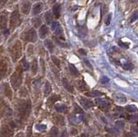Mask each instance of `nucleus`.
<instances>
[{
	"instance_id": "nucleus-1",
	"label": "nucleus",
	"mask_w": 138,
	"mask_h": 137,
	"mask_svg": "<svg viewBox=\"0 0 138 137\" xmlns=\"http://www.w3.org/2000/svg\"><path fill=\"white\" fill-rule=\"evenodd\" d=\"M30 110H31V102H30V100H22L17 106L18 116L20 120L22 121V120L27 119L30 113Z\"/></svg>"
},
{
	"instance_id": "nucleus-2",
	"label": "nucleus",
	"mask_w": 138,
	"mask_h": 137,
	"mask_svg": "<svg viewBox=\"0 0 138 137\" xmlns=\"http://www.w3.org/2000/svg\"><path fill=\"white\" fill-rule=\"evenodd\" d=\"M22 42L20 41H15L9 47V53L12 60L16 62V60H19L22 56Z\"/></svg>"
},
{
	"instance_id": "nucleus-3",
	"label": "nucleus",
	"mask_w": 138,
	"mask_h": 137,
	"mask_svg": "<svg viewBox=\"0 0 138 137\" xmlns=\"http://www.w3.org/2000/svg\"><path fill=\"white\" fill-rule=\"evenodd\" d=\"M22 71H23V67H22V64H20L17 67H16L15 72L11 75L10 77V83L12 85L14 89H17L21 86L22 82Z\"/></svg>"
},
{
	"instance_id": "nucleus-4",
	"label": "nucleus",
	"mask_w": 138,
	"mask_h": 137,
	"mask_svg": "<svg viewBox=\"0 0 138 137\" xmlns=\"http://www.w3.org/2000/svg\"><path fill=\"white\" fill-rule=\"evenodd\" d=\"M22 23V18L19 13V10L17 7H16L15 10L11 13L10 18V29L14 30L17 28L19 25Z\"/></svg>"
},
{
	"instance_id": "nucleus-5",
	"label": "nucleus",
	"mask_w": 138,
	"mask_h": 137,
	"mask_svg": "<svg viewBox=\"0 0 138 137\" xmlns=\"http://www.w3.org/2000/svg\"><path fill=\"white\" fill-rule=\"evenodd\" d=\"M14 127H15V123L13 122L3 124L0 128V137H12Z\"/></svg>"
},
{
	"instance_id": "nucleus-6",
	"label": "nucleus",
	"mask_w": 138,
	"mask_h": 137,
	"mask_svg": "<svg viewBox=\"0 0 138 137\" xmlns=\"http://www.w3.org/2000/svg\"><path fill=\"white\" fill-rule=\"evenodd\" d=\"M8 26V12L6 10H3L0 13V31L4 33L5 35H8L9 31L7 30Z\"/></svg>"
},
{
	"instance_id": "nucleus-7",
	"label": "nucleus",
	"mask_w": 138,
	"mask_h": 137,
	"mask_svg": "<svg viewBox=\"0 0 138 137\" xmlns=\"http://www.w3.org/2000/svg\"><path fill=\"white\" fill-rule=\"evenodd\" d=\"M22 38L25 41H29V42H35V41H37V34H36V31L35 29H28L27 31H25L22 33Z\"/></svg>"
},
{
	"instance_id": "nucleus-8",
	"label": "nucleus",
	"mask_w": 138,
	"mask_h": 137,
	"mask_svg": "<svg viewBox=\"0 0 138 137\" xmlns=\"http://www.w3.org/2000/svg\"><path fill=\"white\" fill-rule=\"evenodd\" d=\"M9 61L6 58H2L0 60V80L3 79L7 75L9 70Z\"/></svg>"
},
{
	"instance_id": "nucleus-9",
	"label": "nucleus",
	"mask_w": 138,
	"mask_h": 137,
	"mask_svg": "<svg viewBox=\"0 0 138 137\" xmlns=\"http://www.w3.org/2000/svg\"><path fill=\"white\" fill-rule=\"evenodd\" d=\"M0 111L4 115V116H10L12 114V111L10 109L9 105L3 100L2 97H0Z\"/></svg>"
},
{
	"instance_id": "nucleus-10",
	"label": "nucleus",
	"mask_w": 138,
	"mask_h": 137,
	"mask_svg": "<svg viewBox=\"0 0 138 137\" xmlns=\"http://www.w3.org/2000/svg\"><path fill=\"white\" fill-rule=\"evenodd\" d=\"M96 103H97L98 107L101 109V110H109L110 107H111V103L106 99H102V98H98L96 100Z\"/></svg>"
},
{
	"instance_id": "nucleus-11",
	"label": "nucleus",
	"mask_w": 138,
	"mask_h": 137,
	"mask_svg": "<svg viewBox=\"0 0 138 137\" xmlns=\"http://www.w3.org/2000/svg\"><path fill=\"white\" fill-rule=\"evenodd\" d=\"M21 11L22 14L24 15H29L30 12V10H31V4H30L29 1L28 0H23L21 3Z\"/></svg>"
},
{
	"instance_id": "nucleus-12",
	"label": "nucleus",
	"mask_w": 138,
	"mask_h": 137,
	"mask_svg": "<svg viewBox=\"0 0 138 137\" xmlns=\"http://www.w3.org/2000/svg\"><path fill=\"white\" fill-rule=\"evenodd\" d=\"M82 119H83L82 115L74 113V115H72V116H70V122H72V123H74V124H79L82 122Z\"/></svg>"
},
{
	"instance_id": "nucleus-13",
	"label": "nucleus",
	"mask_w": 138,
	"mask_h": 137,
	"mask_svg": "<svg viewBox=\"0 0 138 137\" xmlns=\"http://www.w3.org/2000/svg\"><path fill=\"white\" fill-rule=\"evenodd\" d=\"M43 4L41 3H36V4H34L33 9H32V14L34 16H36L38 14H40L43 11Z\"/></svg>"
},
{
	"instance_id": "nucleus-14",
	"label": "nucleus",
	"mask_w": 138,
	"mask_h": 137,
	"mask_svg": "<svg viewBox=\"0 0 138 137\" xmlns=\"http://www.w3.org/2000/svg\"><path fill=\"white\" fill-rule=\"evenodd\" d=\"M114 100L116 102L121 103V104H123V103H126L127 98H126V97L124 96V95H123L121 93H116L114 95Z\"/></svg>"
},
{
	"instance_id": "nucleus-15",
	"label": "nucleus",
	"mask_w": 138,
	"mask_h": 137,
	"mask_svg": "<svg viewBox=\"0 0 138 137\" xmlns=\"http://www.w3.org/2000/svg\"><path fill=\"white\" fill-rule=\"evenodd\" d=\"M49 34V28L46 25H41L39 29V35L41 38H45L47 36V35Z\"/></svg>"
},
{
	"instance_id": "nucleus-16",
	"label": "nucleus",
	"mask_w": 138,
	"mask_h": 137,
	"mask_svg": "<svg viewBox=\"0 0 138 137\" xmlns=\"http://www.w3.org/2000/svg\"><path fill=\"white\" fill-rule=\"evenodd\" d=\"M80 102L86 109H90L93 106V103H92V101H91V100H89L87 98H85V97H81Z\"/></svg>"
},
{
	"instance_id": "nucleus-17",
	"label": "nucleus",
	"mask_w": 138,
	"mask_h": 137,
	"mask_svg": "<svg viewBox=\"0 0 138 137\" xmlns=\"http://www.w3.org/2000/svg\"><path fill=\"white\" fill-rule=\"evenodd\" d=\"M61 6L60 4H55L53 7V15L56 18H59L61 16Z\"/></svg>"
},
{
	"instance_id": "nucleus-18",
	"label": "nucleus",
	"mask_w": 138,
	"mask_h": 137,
	"mask_svg": "<svg viewBox=\"0 0 138 137\" xmlns=\"http://www.w3.org/2000/svg\"><path fill=\"white\" fill-rule=\"evenodd\" d=\"M55 110L59 113H66L67 110V107L62 103H57V104L55 105Z\"/></svg>"
},
{
	"instance_id": "nucleus-19",
	"label": "nucleus",
	"mask_w": 138,
	"mask_h": 137,
	"mask_svg": "<svg viewBox=\"0 0 138 137\" xmlns=\"http://www.w3.org/2000/svg\"><path fill=\"white\" fill-rule=\"evenodd\" d=\"M60 98L61 97H60V96H58V95H53V96H51L49 99H47V105L49 106L53 105V103H55V102L58 101Z\"/></svg>"
},
{
	"instance_id": "nucleus-20",
	"label": "nucleus",
	"mask_w": 138,
	"mask_h": 137,
	"mask_svg": "<svg viewBox=\"0 0 138 137\" xmlns=\"http://www.w3.org/2000/svg\"><path fill=\"white\" fill-rule=\"evenodd\" d=\"M55 34H56V36H57L58 39H61V40H64L65 37H64V34H63V30L62 29H61V27L59 25V26L57 27V29H56L55 30Z\"/></svg>"
},
{
	"instance_id": "nucleus-21",
	"label": "nucleus",
	"mask_w": 138,
	"mask_h": 137,
	"mask_svg": "<svg viewBox=\"0 0 138 137\" xmlns=\"http://www.w3.org/2000/svg\"><path fill=\"white\" fill-rule=\"evenodd\" d=\"M62 83H63V85H64V87H65V89L67 91H69V92H74V89H73V87H72V85H70L69 84V82L67 81V79H62Z\"/></svg>"
},
{
	"instance_id": "nucleus-22",
	"label": "nucleus",
	"mask_w": 138,
	"mask_h": 137,
	"mask_svg": "<svg viewBox=\"0 0 138 137\" xmlns=\"http://www.w3.org/2000/svg\"><path fill=\"white\" fill-rule=\"evenodd\" d=\"M3 86H4V93L8 97L11 98V95H12V92H11V90H10L9 85H8V84H6V83H4V85H3Z\"/></svg>"
},
{
	"instance_id": "nucleus-23",
	"label": "nucleus",
	"mask_w": 138,
	"mask_h": 137,
	"mask_svg": "<svg viewBox=\"0 0 138 137\" xmlns=\"http://www.w3.org/2000/svg\"><path fill=\"white\" fill-rule=\"evenodd\" d=\"M86 96H89V97H99V96H102L103 93L99 91H92L90 92H86Z\"/></svg>"
},
{
	"instance_id": "nucleus-24",
	"label": "nucleus",
	"mask_w": 138,
	"mask_h": 137,
	"mask_svg": "<svg viewBox=\"0 0 138 137\" xmlns=\"http://www.w3.org/2000/svg\"><path fill=\"white\" fill-rule=\"evenodd\" d=\"M77 85H78L79 89H80V91H86L87 89H88V87H87V85H86V83L84 82V81H82V80L78 81V82H77Z\"/></svg>"
},
{
	"instance_id": "nucleus-25",
	"label": "nucleus",
	"mask_w": 138,
	"mask_h": 137,
	"mask_svg": "<svg viewBox=\"0 0 138 137\" xmlns=\"http://www.w3.org/2000/svg\"><path fill=\"white\" fill-rule=\"evenodd\" d=\"M68 67H69L70 72L72 73V75H74V76H77V75H79V71H78V69L76 68L75 66L73 65V64H69V65H68Z\"/></svg>"
},
{
	"instance_id": "nucleus-26",
	"label": "nucleus",
	"mask_w": 138,
	"mask_h": 137,
	"mask_svg": "<svg viewBox=\"0 0 138 137\" xmlns=\"http://www.w3.org/2000/svg\"><path fill=\"white\" fill-rule=\"evenodd\" d=\"M32 23L34 25V27L37 29V28L41 26V19L39 18V17H35L32 20Z\"/></svg>"
},
{
	"instance_id": "nucleus-27",
	"label": "nucleus",
	"mask_w": 138,
	"mask_h": 137,
	"mask_svg": "<svg viewBox=\"0 0 138 137\" xmlns=\"http://www.w3.org/2000/svg\"><path fill=\"white\" fill-rule=\"evenodd\" d=\"M45 20H46V23L49 24H51L53 22V16L51 15L50 11H47L45 13Z\"/></svg>"
},
{
	"instance_id": "nucleus-28",
	"label": "nucleus",
	"mask_w": 138,
	"mask_h": 137,
	"mask_svg": "<svg viewBox=\"0 0 138 137\" xmlns=\"http://www.w3.org/2000/svg\"><path fill=\"white\" fill-rule=\"evenodd\" d=\"M45 46L47 47V49H49L50 52H52L53 50V48H55V45H53V43L50 40L45 41Z\"/></svg>"
},
{
	"instance_id": "nucleus-29",
	"label": "nucleus",
	"mask_w": 138,
	"mask_h": 137,
	"mask_svg": "<svg viewBox=\"0 0 138 137\" xmlns=\"http://www.w3.org/2000/svg\"><path fill=\"white\" fill-rule=\"evenodd\" d=\"M116 128L117 129H123L125 127V122L124 121H122V120H119V121H117L116 122Z\"/></svg>"
},
{
	"instance_id": "nucleus-30",
	"label": "nucleus",
	"mask_w": 138,
	"mask_h": 137,
	"mask_svg": "<svg viewBox=\"0 0 138 137\" xmlns=\"http://www.w3.org/2000/svg\"><path fill=\"white\" fill-rule=\"evenodd\" d=\"M51 85L49 83V82H46V84H45V86H44V94L46 95H49L50 92H51Z\"/></svg>"
},
{
	"instance_id": "nucleus-31",
	"label": "nucleus",
	"mask_w": 138,
	"mask_h": 137,
	"mask_svg": "<svg viewBox=\"0 0 138 137\" xmlns=\"http://www.w3.org/2000/svg\"><path fill=\"white\" fill-rule=\"evenodd\" d=\"M31 71H32V73H33V74H35L36 72H37V60H36L35 59L32 61Z\"/></svg>"
},
{
	"instance_id": "nucleus-32",
	"label": "nucleus",
	"mask_w": 138,
	"mask_h": 137,
	"mask_svg": "<svg viewBox=\"0 0 138 137\" xmlns=\"http://www.w3.org/2000/svg\"><path fill=\"white\" fill-rule=\"evenodd\" d=\"M57 135H58V129L55 127H53L49 132V137H57Z\"/></svg>"
},
{
	"instance_id": "nucleus-33",
	"label": "nucleus",
	"mask_w": 138,
	"mask_h": 137,
	"mask_svg": "<svg viewBox=\"0 0 138 137\" xmlns=\"http://www.w3.org/2000/svg\"><path fill=\"white\" fill-rule=\"evenodd\" d=\"M125 109L128 112H130V113H134V112H136L137 111V108L135 105H128Z\"/></svg>"
},
{
	"instance_id": "nucleus-34",
	"label": "nucleus",
	"mask_w": 138,
	"mask_h": 137,
	"mask_svg": "<svg viewBox=\"0 0 138 137\" xmlns=\"http://www.w3.org/2000/svg\"><path fill=\"white\" fill-rule=\"evenodd\" d=\"M128 120H129V122H133V123L138 122V115H131L130 116H129Z\"/></svg>"
},
{
	"instance_id": "nucleus-35",
	"label": "nucleus",
	"mask_w": 138,
	"mask_h": 137,
	"mask_svg": "<svg viewBox=\"0 0 138 137\" xmlns=\"http://www.w3.org/2000/svg\"><path fill=\"white\" fill-rule=\"evenodd\" d=\"M22 67H23V70H25V71H27L28 69L29 68V64L27 62V60H26V59L23 58L22 60Z\"/></svg>"
},
{
	"instance_id": "nucleus-36",
	"label": "nucleus",
	"mask_w": 138,
	"mask_h": 137,
	"mask_svg": "<svg viewBox=\"0 0 138 137\" xmlns=\"http://www.w3.org/2000/svg\"><path fill=\"white\" fill-rule=\"evenodd\" d=\"M74 113L83 114V110L77 104V103H74Z\"/></svg>"
},
{
	"instance_id": "nucleus-37",
	"label": "nucleus",
	"mask_w": 138,
	"mask_h": 137,
	"mask_svg": "<svg viewBox=\"0 0 138 137\" xmlns=\"http://www.w3.org/2000/svg\"><path fill=\"white\" fill-rule=\"evenodd\" d=\"M52 60H53V64H55V65L57 66V67H60V66H61V60H59L57 57L52 56Z\"/></svg>"
},
{
	"instance_id": "nucleus-38",
	"label": "nucleus",
	"mask_w": 138,
	"mask_h": 137,
	"mask_svg": "<svg viewBox=\"0 0 138 137\" xmlns=\"http://www.w3.org/2000/svg\"><path fill=\"white\" fill-rule=\"evenodd\" d=\"M115 114L116 116H123V110L122 107H117L116 110H115Z\"/></svg>"
},
{
	"instance_id": "nucleus-39",
	"label": "nucleus",
	"mask_w": 138,
	"mask_h": 137,
	"mask_svg": "<svg viewBox=\"0 0 138 137\" xmlns=\"http://www.w3.org/2000/svg\"><path fill=\"white\" fill-rule=\"evenodd\" d=\"M111 13H110L109 15H107V16L105 17V23L106 26H108V25H110V23H111Z\"/></svg>"
},
{
	"instance_id": "nucleus-40",
	"label": "nucleus",
	"mask_w": 138,
	"mask_h": 137,
	"mask_svg": "<svg viewBox=\"0 0 138 137\" xmlns=\"http://www.w3.org/2000/svg\"><path fill=\"white\" fill-rule=\"evenodd\" d=\"M35 128L38 131H43L47 128V126L44 124H36L35 125Z\"/></svg>"
},
{
	"instance_id": "nucleus-41",
	"label": "nucleus",
	"mask_w": 138,
	"mask_h": 137,
	"mask_svg": "<svg viewBox=\"0 0 138 137\" xmlns=\"http://www.w3.org/2000/svg\"><path fill=\"white\" fill-rule=\"evenodd\" d=\"M136 19H138V11H135L130 18V23H133V22L136 21Z\"/></svg>"
},
{
	"instance_id": "nucleus-42",
	"label": "nucleus",
	"mask_w": 138,
	"mask_h": 137,
	"mask_svg": "<svg viewBox=\"0 0 138 137\" xmlns=\"http://www.w3.org/2000/svg\"><path fill=\"white\" fill-rule=\"evenodd\" d=\"M123 68L126 70H131L133 68V65L130 62H126L124 65H123Z\"/></svg>"
},
{
	"instance_id": "nucleus-43",
	"label": "nucleus",
	"mask_w": 138,
	"mask_h": 137,
	"mask_svg": "<svg viewBox=\"0 0 138 137\" xmlns=\"http://www.w3.org/2000/svg\"><path fill=\"white\" fill-rule=\"evenodd\" d=\"M110 81V79L108 77H106V76H103V77H101V79H100V82L102 83V84H107Z\"/></svg>"
},
{
	"instance_id": "nucleus-44",
	"label": "nucleus",
	"mask_w": 138,
	"mask_h": 137,
	"mask_svg": "<svg viewBox=\"0 0 138 137\" xmlns=\"http://www.w3.org/2000/svg\"><path fill=\"white\" fill-rule=\"evenodd\" d=\"M56 119H57V122L59 124H61V125H63L64 124V118L62 116H56Z\"/></svg>"
},
{
	"instance_id": "nucleus-45",
	"label": "nucleus",
	"mask_w": 138,
	"mask_h": 137,
	"mask_svg": "<svg viewBox=\"0 0 138 137\" xmlns=\"http://www.w3.org/2000/svg\"><path fill=\"white\" fill-rule=\"evenodd\" d=\"M27 137H32V129L31 126H29L27 129Z\"/></svg>"
},
{
	"instance_id": "nucleus-46",
	"label": "nucleus",
	"mask_w": 138,
	"mask_h": 137,
	"mask_svg": "<svg viewBox=\"0 0 138 137\" xmlns=\"http://www.w3.org/2000/svg\"><path fill=\"white\" fill-rule=\"evenodd\" d=\"M8 0H0V9H2L5 4H7Z\"/></svg>"
},
{
	"instance_id": "nucleus-47",
	"label": "nucleus",
	"mask_w": 138,
	"mask_h": 137,
	"mask_svg": "<svg viewBox=\"0 0 138 137\" xmlns=\"http://www.w3.org/2000/svg\"><path fill=\"white\" fill-rule=\"evenodd\" d=\"M84 62L86 63V65L87 66H88L89 68H92V65H91V64H90V62H89V61L87 60H84Z\"/></svg>"
},
{
	"instance_id": "nucleus-48",
	"label": "nucleus",
	"mask_w": 138,
	"mask_h": 137,
	"mask_svg": "<svg viewBox=\"0 0 138 137\" xmlns=\"http://www.w3.org/2000/svg\"><path fill=\"white\" fill-rule=\"evenodd\" d=\"M79 52H80V54H83V55H86V52L84 49H80V50H79Z\"/></svg>"
},
{
	"instance_id": "nucleus-49",
	"label": "nucleus",
	"mask_w": 138,
	"mask_h": 137,
	"mask_svg": "<svg viewBox=\"0 0 138 137\" xmlns=\"http://www.w3.org/2000/svg\"><path fill=\"white\" fill-rule=\"evenodd\" d=\"M15 137H24V135H23V133H22V132L18 133L17 135H16Z\"/></svg>"
},
{
	"instance_id": "nucleus-50",
	"label": "nucleus",
	"mask_w": 138,
	"mask_h": 137,
	"mask_svg": "<svg viewBox=\"0 0 138 137\" xmlns=\"http://www.w3.org/2000/svg\"><path fill=\"white\" fill-rule=\"evenodd\" d=\"M119 43H120V45L123 47H128V45H126V44H123V42H122V41H119Z\"/></svg>"
},
{
	"instance_id": "nucleus-51",
	"label": "nucleus",
	"mask_w": 138,
	"mask_h": 137,
	"mask_svg": "<svg viewBox=\"0 0 138 137\" xmlns=\"http://www.w3.org/2000/svg\"><path fill=\"white\" fill-rule=\"evenodd\" d=\"M80 137H87L86 135H81V136H80Z\"/></svg>"
},
{
	"instance_id": "nucleus-52",
	"label": "nucleus",
	"mask_w": 138,
	"mask_h": 137,
	"mask_svg": "<svg viewBox=\"0 0 138 137\" xmlns=\"http://www.w3.org/2000/svg\"><path fill=\"white\" fill-rule=\"evenodd\" d=\"M107 137H111V136H110V135H107Z\"/></svg>"
}]
</instances>
